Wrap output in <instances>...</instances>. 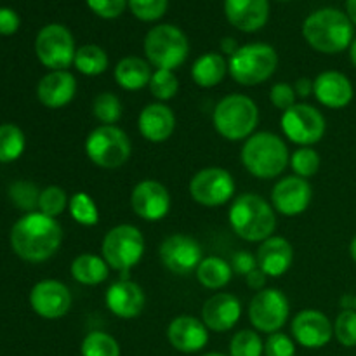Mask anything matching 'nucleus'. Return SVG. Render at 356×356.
Returning <instances> with one entry per match:
<instances>
[{
  "mask_svg": "<svg viewBox=\"0 0 356 356\" xmlns=\"http://www.w3.org/2000/svg\"><path fill=\"white\" fill-rule=\"evenodd\" d=\"M292 339L302 348L318 350L327 346L334 336V327L325 313L305 309L292 318Z\"/></svg>",
  "mask_w": 356,
  "mask_h": 356,
  "instance_id": "2eb2a0df",
  "label": "nucleus"
},
{
  "mask_svg": "<svg viewBox=\"0 0 356 356\" xmlns=\"http://www.w3.org/2000/svg\"><path fill=\"white\" fill-rule=\"evenodd\" d=\"M221 49L229 56H233L236 51H238V47H236V42L233 40V38H225V40L221 42Z\"/></svg>",
  "mask_w": 356,
  "mask_h": 356,
  "instance_id": "3c124183",
  "label": "nucleus"
},
{
  "mask_svg": "<svg viewBox=\"0 0 356 356\" xmlns=\"http://www.w3.org/2000/svg\"><path fill=\"white\" fill-rule=\"evenodd\" d=\"M350 254L351 257H353V261L356 263V236L353 240H351V245H350Z\"/></svg>",
  "mask_w": 356,
  "mask_h": 356,
  "instance_id": "5fc2aeb1",
  "label": "nucleus"
},
{
  "mask_svg": "<svg viewBox=\"0 0 356 356\" xmlns=\"http://www.w3.org/2000/svg\"><path fill=\"white\" fill-rule=\"evenodd\" d=\"M225 13L236 30L252 33L266 24L270 3L268 0H225Z\"/></svg>",
  "mask_w": 356,
  "mask_h": 356,
  "instance_id": "5701e85b",
  "label": "nucleus"
},
{
  "mask_svg": "<svg viewBox=\"0 0 356 356\" xmlns=\"http://www.w3.org/2000/svg\"><path fill=\"white\" fill-rule=\"evenodd\" d=\"M75 68L80 73L87 76H97L108 70V54L99 47V45L87 44L76 49L75 61H73Z\"/></svg>",
  "mask_w": 356,
  "mask_h": 356,
  "instance_id": "7c9ffc66",
  "label": "nucleus"
},
{
  "mask_svg": "<svg viewBox=\"0 0 356 356\" xmlns=\"http://www.w3.org/2000/svg\"><path fill=\"white\" fill-rule=\"evenodd\" d=\"M232 268L235 270V273L247 277L250 271H254L259 266H257V259L252 256V254L245 252V250H240V252H236L235 256H233Z\"/></svg>",
  "mask_w": 356,
  "mask_h": 356,
  "instance_id": "49530a36",
  "label": "nucleus"
},
{
  "mask_svg": "<svg viewBox=\"0 0 356 356\" xmlns=\"http://www.w3.org/2000/svg\"><path fill=\"white\" fill-rule=\"evenodd\" d=\"M68 211L73 221L82 226H96L99 221V211H97L96 202L86 191H79L70 197Z\"/></svg>",
  "mask_w": 356,
  "mask_h": 356,
  "instance_id": "473e14b6",
  "label": "nucleus"
},
{
  "mask_svg": "<svg viewBox=\"0 0 356 356\" xmlns=\"http://www.w3.org/2000/svg\"><path fill=\"white\" fill-rule=\"evenodd\" d=\"M325 118L312 104L296 103L282 115V131L299 146H313L325 134Z\"/></svg>",
  "mask_w": 356,
  "mask_h": 356,
  "instance_id": "9b49d317",
  "label": "nucleus"
},
{
  "mask_svg": "<svg viewBox=\"0 0 356 356\" xmlns=\"http://www.w3.org/2000/svg\"><path fill=\"white\" fill-rule=\"evenodd\" d=\"M346 10L351 23L356 24V0H346Z\"/></svg>",
  "mask_w": 356,
  "mask_h": 356,
  "instance_id": "603ef678",
  "label": "nucleus"
},
{
  "mask_svg": "<svg viewBox=\"0 0 356 356\" xmlns=\"http://www.w3.org/2000/svg\"><path fill=\"white\" fill-rule=\"evenodd\" d=\"M92 115L103 125H113L122 117V103L113 92H101L92 103Z\"/></svg>",
  "mask_w": 356,
  "mask_h": 356,
  "instance_id": "f704fd0d",
  "label": "nucleus"
},
{
  "mask_svg": "<svg viewBox=\"0 0 356 356\" xmlns=\"http://www.w3.org/2000/svg\"><path fill=\"white\" fill-rule=\"evenodd\" d=\"M296 96L301 97H308L313 94V80L309 79H299L294 86Z\"/></svg>",
  "mask_w": 356,
  "mask_h": 356,
  "instance_id": "8fccbe9b",
  "label": "nucleus"
},
{
  "mask_svg": "<svg viewBox=\"0 0 356 356\" xmlns=\"http://www.w3.org/2000/svg\"><path fill=\"white\" fill-rule=\"evenodd\" d=\"M355 309H356V298H355Z\"/></svg>",
  "mask_w": 356,
  "mask_h": 356,
  "instance_id": "4d7b16f0",
  "label": "nucleus"
},
{
  "mask_svg": "<svg viewBox=\"0 0 356 356\" xmlns=\"http://www.w3.org/2000/svg\"><path fill=\"white\" fill-rule=\"evenodd\" d=\"M228 73V63L218 52H207L202 54L191 68V79L198 87L211 89L219 86Z\"/></svg>",
  "mask_w": 356,
  "mask_h": 356,
  "instance_id": "cd10ccee",
  "label": "nucleus"
},
{
  "mask_svg": "<svg viewBox=\"0 0 356 356\" xmlns=\"http://www.w3.org/2000/svg\"><path fill=\"white\" fill-rule=\"evenodd\" d=\"M291 167L299 177H312L320 170V155L312 146H301L291 155Z\"/></svg>",
  "mask_w": 356,
  "mask_h": 356,
  "instance_id": "4c0bfd02",
  "label": "nucleus"
},
{
  "mask_svg": "<svg viewBox=\"0 0 356 356\" xmlns=\"http://www.w3.org/2000/svg\"><path fill=\"white\" fill-rule=\"evenodd\" d=\"M264 355L266 356H296L294 339L284 332L270 334L264 343Z\"/></svg>",
  "mask_w": 356,
  "mask_h": 356,
  "instance_id": "37998d69",
  "label": "nucleus"
},
{
  "mask_svg": "<svg viewBox=\"0 0 356 356\" xmlns=\"http://www.w3.org/2000/svg\"><path fill=\"white\" fill-rule=\"evenodd\" d=\"M245 282L250 289H254V291L259 292V291H263L264 284H266V275H264V271L261 270V268H256V270L250 271V273L247 275Z\"/></svg>",
  "mask_w": 356,
  "mask_h": 356,
  "instance_id": "09e8293b",
  "label": "nucleus"
},
{
  "mask_svg": "<svg viewBox=\"0 0 356 356\" xmlns=\"http://www.w3.org/2000/svg\"><path fill=\"white\" fill-rule=\"evenodd\" d=\"M302 35L315 51L337 54L353 42V23L348 14L337 9H320L306 17Z\"/></svg>",
  "mask_w": 356,
  "mask_h": 356,
  "instance_id": "7ed1b4c3",
  "label": "nucleus"
},
{
  "mask_svg": "<svg viewBox=\"0 0 356 356\" xmlns=\"http://www.w3.org/2000/svg\"><path fill=\"white\" fill-rule=\"evenodd\" d=\"M282 2H287V0H282Z\"/></svg>",
  "mask_w": 356,
  "mask_h": 356,
  "instance_id": "13d9d810",
  "label": "nucleus"
},
{
  "mask_svg": "<svg viewBox=\"0 0 356 356\" xmlns=\"http://www.w3.org/2000/svg\"><path fill=\"white\" fill-rule=\"evenodd\" d=\"M148 87L156 99L169 101L179 90V82H177L176 73L170 72V70H156V72H153Z\"/></svg>",
  "mask_w": 356,
  "mask_h": 356,
  "instance_id": "58836bf2",
  "label": "nucleus"
},
{
  "mask_svg": "<svg viewBox=\"0 0 356 356\" xmlns=\"http://www.w3.org/2000/svg\"><path fill=\"white\" fill-rule=\"evenodd\" d=\"M229 225L233 232L245 242H264L277 229L273 205L256 193H243L229 207Z\"/></svg>",
  "mask_w": 356,
  "mask_h": 356,
  "instance_id": "f03ea898",
  "label": "nucleus"
},
{
  "mask_svg": "<svg viewBox=\"0 0 356 356\" xmlns=\"http://www.w3.org/2000/svg\"><path fill=\"white\" fill-rule=\"evenodd\" d=\"M202 356H226V355H221V353H207V355H202Z\"/></svg>",
  "mask_w": 356,
  "mask_h": 356,
  "instance_id": "6e6d98bb",
  "label": "nucleus"
},
{
  "mask_svg": "<svg viewBox=\"0 0 356 356\" xmlns=\"http://www.w3.org/2000/svg\"><path fill=\"white\" fill-rule=\"evenodd\" d=\"M138 127L146 141L163 143L172 136L174 129H176V117L167 104H146L139 113Z\"/></svg>",
  "mask_w": 356,
  "mask_h": 356,
  "instance_id": "b1692460",
  "label": "nucleus"
},
{
  "mask_svg": "<svg viewBox=\"0 0 356 356\" xmlns=\"http://www.w3.org/2000/svg\"><path fill=\"white\" fill-rule=\"evenodd\" d=\"M257 266L264 271L266 277L278 278L289 271L294 259V249L291 242L284 236H270L261 242L256 254Z\"/></svg>",
  "mask_w": 356,
  "mask_h": 356,
  "instance_id": "393cba45",
  "label": "nucleus"
},
{
  "mask_svg": "<svg viewBox=\"0 0 356 356\" xmlns=\"http://www.w3.org/2000/svg\"><path fill=\"white\" fill-rule=\"evenodd\" d=\"M68 202L70 198L63 188L49 186L40 191V198H38V209L40 211L38 212L56 219L59 214L65 212V209L68 207Z\"/></svg>",
  "mask_w": 356,
  "mask_h": 356,
  "instance_id": "e433bc0d",
  "label": "nucleus"
},
{
  "mask_svg": "<svg viewBox=\"0 0 356 356\" xmlns=\"http://www.w3.org/2000/svg\"><path fill=\"white\" fill-rule=\"evenodd\" d=\"M207 327L202 320L191 315L176 316L167 327V339L179 353H198L209 343Z\"/></svg>",
  "mask_w": 356,
  "mask_h": 356,
  "instance_id": "6ab92c4d",
  "label": "nucleus"
},
{
  "mask_svg": "<svg viewBox=\"0 0 356 356\" xmlns=\"http://www.w3.org/2000/svg\"><path fill=\"white\" fill-rule=\"evenodd\" d=\"M152 75L149 63L138 56H127L115 66V80L125 90H138L149 86Z\"/></svg>",
  "mask_w": 356,
  "mask_h": 356,
  "instance_id": "bb28decb",
  "label": "nucleus"
},
{
  "mask_svg": "<svg viewBox=\"0 0 356 356\" xmlns=\"http://www.w3.org/2000/svg\"><path fill=\"white\" fill-rule=\"evenodd\" d=\"M104 301H106V308L115 316L131 320L141 315L146 298L138 284L131 280H118L110 285L106 296H104Z\"/></svg>",
  "mask_w": 356,
  "mask_h": 356,
  "instance_id": "412c9836",
  "label": "nucleus"
},
{
  "mask_svg": "<svg viewBox=\"0 0 356 356\" xmlns=\"http://www.w3.org/2000/svg\"><path fill=\"white\" fill-rule=\"evenodd\" d=\"M63 242V229L54 218L42 212H28L13 226L10 245L28 263H42L58 252Z\"/></svg>",
  "mask_w": 356,
  "mask_h": 356,
  "instance_id": "f257e3e1",
  "label": "nucleus"
},
{
  "mask_svg": "<svg viewBox=\"0 0 356 356\" xmlns=\"http://www.w3.org/2000/svg\"><path fill=\"white\" fill-rule=\"evenodd\" d=\"M35 52L45 68L59 72L75 61V40L68 28L63 24H47L38 31Z\"/></svg>",
  "mask_w": 356,
  "mask_h": 356,
  "instance_id": "9d476101",
  "label": "nucleus"
},
{
  "mask_svg": "<svg viewBox=\"0 0 356 356\" xmlns=\"http://www.w3.org/2000/svg\"><path fill=\"white\" fill-rule=\"evenodd\" d=\"M80 353L82 356H120V346L113 336L94 330L83 337Z\"/></svg>",
  "mask_w": 356,
  "mask_h": 356,
  "instance_id": "72a5a7b5",
  "label": "nucleus"
},
{
  "mask_svg": "<svg viewBox=\"0 0 356 356\" xmlns=\"http://www.w3.org/2000/svg\"><path fill=\"white\" fill-rule=\"evenodd\" d=\"M190 44L183 31L174 24H159L145 38V54L156 70L179 68L188 58Z\"/></svg>",
  "mask_w": 356,
  "mask_h": 356,
  "instance_id": "6e6552de",
  "label": "nucleus"
},
{
  "mask_svg": "<svg viewBox=\"0 0 356 356\" xmlns=\"http://www.w3.org/2000/svg\"><path fill=\"white\" fill-rule=\"evenodd\" d=\"M19 28V16L13 9H0V35H13Z\"/></svg>",
  "mask_w": 356,
  "mask_h": 356,
  "instance_id": "de8ad7c7",
  "label": "nucleus"
},
{
  "mask_svg": "<svg viewBox=\"0 0 356 356\" xmlns=\"http://www.w3.org/2000/svg\"><path fill=\"white\" fill-rule=\"evenodd\" d=\"M212 122L222 138L228 141H243L252 136L259 122V108L243 94H228L216 104Z\"/></svg>",
  "mask_w": 356,
  "mask_h": 356,
  "instance_id": "39448f33",
  "label": "nucleus"
},
{
  "mask_svg": "<svg viewBox=\"0 0 356 356\" xmlns=\"http://www.w3.org/2000/svg\"><path fill=\"white\" fill-rule=\"evenodd\" d=\"M103 259L108 266L124 275L122 280H127V275L145 254V238L143 233L132 225H118L104 235L101 245Z\"/></svg>",
  "mask_w": 356,
  "mask_h": 356,
  "instance_id": "0eeeda50",
  "label": "nucleus"
},
{
  "mask_svg": "<svg viewBox=\"0 0 356 356\" xmlns=\"http://www.w3.org/2000/svg\"><path fill=\"white\" fill-rule=\"evenodd\" d=\"M76 94V80L66 70L51 72L42 76L37 86V96L44 106L63 108L75 97Z\"/></svg>",
  "mask_w": 356,
  "mask_h": 356,
  "instance_id": "a878e982",
  "label": "nucleus"
},
{
  "mask_svg": "<svg viewBox=\"0 0 356 356\" xmlns=\"http://www.w3.org/2000/svg\"><path fill=\"white\" fill-rule=\"evenodd\" d=\"M30 305L42 318L58 320L63 318L72 308V294L61 282L42 280L31 289Z\"/></svg>",
  "mask_w": 356,
  "mask_h": 356,
  "instance_id": "dca6fc26",
  "label": "nucleus"
},
{
  "mask_svg": "<svg viewBox=\"0 0 356 356\" xmlns=\"http://www.w3.org/2000/svg\"><path fill=\"white\" fill-rule=\"evenodd\" d=\"M195 275H197V280L205 289L218 291V289L226 287L229 284V280L233 277V268L228 261L221 259V257L209 256L202 259Z\"/></svg>",
  "mask_w": 356,
  "mask_h": 356,
  "instance_id": "c756f323",
  "label": "nucleus"
},
{
  "mask_svg": "<svg viewBox=\"0 0 356 356\" xmlns=\"http://www.w3.org/2000/svg\"><path fill=\"white\" fill-rule=\"evenodd\" d=\"M278 66V54L268 44H247L229 56L228 72L240 86H259L271 79Z\"/></svg>",
  "mask_w": 356,
  "mask_h": 356,
  "instance_id": "423d86ee",
  "label": "nucleus"
},
{
  "mask_svg": "<svg viewBox=\"0 0 356 356\" xmlns=\"http://www.w3.org/2000/svg\"><path fill=\"white\" fill-rule=\"evenodd\" d=\"M24 134L17 125H0V162H14L24 152Z\"/></svg>",
  "mask_w": 356,
  "mask_h": 356,
  "instance_id": "2f4dec72",
  "label": "nucleus"
},
{
  "mask_svg": "<svg viewBox=\"0 0 356 356\" xmlns=\"http://www.w3.org/2000/svg\"><path fill=\"white\" fill-rule=\"evenodd\" d=\"M127 3L129 0H87L90 10L104 19H115L120 16Z\"/></svg>",
  "mask_w": 356,
  "mask_h": 356,
  "instance_id": "c03bdc74",
  "label": "nucleus"
},
{
  "mask_svg": "<svg viewBox=\"0 0 356 356\" xmlns=\"http://www.w3.org/2000/svg\"><path fill=\"white\" fill-rule=\"evenodd\" d=\"M169 0H129L132 14L141 21H156L165 14Z\"/></svg>",
  "mask_w": 356,
  "mask_h": 356,
  "instance_id": "79ce46f5",
  "label": "nucleus"
},
{
  "mask_svg": "<svg viewBox=\"0 0 356 356\" xmlns=\"http://www.w3.org/2000/svg\"><path fill=\"white\" fill-rule=\"evenodd\" d=\"M350 58H351V63L356 66V38H353V42H351L350 45Z\"/></svg>",
  "mask_w": 356,
  "mask_h": 356,
  "instance_id": "864d4df0",
  "label": "nucleus"
},
{
  "mask_svg": "<svg viewBox=\"0 0 356 356\" xmlns=\"http://www.w3.org/2000/svg\"><path fill=\"white\" fill-rule=\"evenodd\" d=\"M334 336L343 346H356V309H344L334 323Z\"/></svg>",
  "mask_w": 356,
  "mask_h": 356,
  "instance_id": "a19ab883",
  "label": "nucleus"
},
{
  "mask_svg": "<svg viewBox=\"0 0 356 356\" xmlns=\"http://www.w3.org/2000/svg\"><path fill=\"white\" fill-rule=\"evenodd\" d=\"M312 197V184L305 177L287 176L271 190V205L284 216H299L309 207Z\"/></svg>",
  "mask_w": 356,
  "mask_h": 356,
  "instance_id": "a211bd4d",
  "label": "nucleus"
},
{
  "mask_svg": "<svg viewBox=\"0 0 356 356\" xmlns=\"http://www.w3.org/2000/svg\"><path fill=\"white\" fill-rule=\"evenodd\" d=\"M235 179L221 167H207L191 177L190 195L204 207H219L229 202L235 195Z\"/></svg>",
  "mask_w": 356,
  "mask_h": 356,
  "instance_id": "ddd939ff",
  "label": "nucleus"
},
{
  "mask_svg": "<svg viewBox=\"0 0 356 356\" xmlns=\"http://www.w3.org/2000/svg\"><path fill=\"white\" fill-rule=\"evenodd\" d=\"M296 90L289 83H275L270 90V101L275 108L282 111H287L296 104Z\"/></svg>",
  "mask_w": 356,
  "mask_h": 356,
  "instance_id": "a18cd8bd",
  "label": "nucleus"
},
{
  "mask_svg": "<svg viewBox=\"0 0 356 356\" xmlns=\"http://www.w3.org/2000/svg\"><path fill=\"white\" fill-rule=\"evenodd\" d=\"M242 305L238 298L228 292H219L205 301L202 308V322L212 332H228L238 323Z\"/></svg>",
  "mask_w": 356,
  "mask_h": 356,
  "instance_id": "aec40b11",
  "label": "nucleus"
},
{
  "mask_svg": "<svg viewBox=\"0 0 356 356\" xmlns=\"http://www.w3.org/2000/svg\"><path fill=\"white\" fill-rule=\"evenodd\" d=\"M263 353V339L254 330H240L229 341V356H261Z\"/></svg>",
  "mask_w": 356,
  "mask_h": 356,
  "instance_id": "c9c22d12",
  "label": "nucleus"
},
{
  "mask_svg": "<svg viewBox=\"0 0 356 356\" xmlns=\"http://www.w3.org/2000/svg\"><path fill=\"white\" fill-rule=\"evenodd\" d=\"M291 305L287 296L278 289H263L249 305V318L254 329L264 334L280 332L287 323Z\"/></svg>",
  "mask_w": 356,
  "mask_h": 356,
  "instance_id": "f8f14e48",
  "label": "nucleus"
},
{
  "mask_svg": "<svg viewBox=\"0 0 356 356\" xmlns=\"http://www.w3.org/2000/svg\"><path fill=\"white\" fill-rule=\"evenodd\" d=\"M240 159L247 172L259 179L280 176L291 162L287 145L273 132H256L245 139Z\"/></svg>",
  "mask_w": 356,
  "mask_h": 356,
  "instance_id": "20e7f679",
  "label": "nucleus"
},
{
  "mask_svg": "<svg viewBox=\"0 0 356 356\" xmlns=\"http://www.w3.org/2000/svg\"><path fill=\"white\" fill-rule=\"evenodd\" d=\"M132 152L129 136L117 125H99L86 139V153L101 169H120Z\"/></svg>",
  "mask_w": 356,
  "mask_h": 356,
  "instance_id": "1a4fd4ad",
  "label": "nucleus"
},
{
  "mask_svg": "<svg viewBox=\"0 0 356 356\" xmlns=\"http://www.w3.org/2000/svg\"><path fill=\"white\" fill-rule=\"evenodd\" d=\"M72 277L82 285H99L103 284L110 273V266L106 261L94 254H82L75 257L72 263Z\"/></svg>",
  "mask_w": 356,
  "mask_h": 356,
  "instance_id": "c85d7f7f",
  "label": "nucleus"
},
{
  "mask_svg": "<svg viewBox=\"0 0 356 356\" xmlns=\"http://www.w3.org/2000/svg\"><path fill=\"white\" fill-rule=\"evenodd\" d=\"M9 197L17 209L33 212V209L38 207L40 191L37 190L35 184L26 183V181H17V183H14L13 186H10Z\"/></svg>",
  "mask_w": 356,
  "mask_h": 356,
  "instance_id": "ea45409f",
  "label": "nucleus"
},
{
  "mask_svg": "<svg viewBox=\"0 0 356 356\" xmlns=\"http://www.w3.org/2000/svg\"><path fill=\"white\" fill-rule=\"evenodd\" d=\"M132 211L145 221H160L169 214L170 195L162 183L155 179H145L138 183L131 195Z\"/></svg>",
  "mask_w": 356,
  "mask_h": 356,
  "instance_id": "f3484780",
  "label": "nucleus"
},
{
  "mask_svg": "<svg viewBox=\"0 0 356 356\" xmlns=\"http://www.w3.org/2000/svg\"><path fill=\"white\" fill-rule=\"evenodd\" d=\"M353 86L341 72H323L313 80V96L320 104L332 110L348 106L353 99Z\"/></svg>",
  "mask_w": 356,
  "mask_h": 356,
  "instance_id": "4be33fe9",
  "label": "nucleus"
},
{
  "mask_svg": "<svg viewBox=\"0 0 356 356\" xmlns=\"http://www.w3.org/2000/svg\"><path fill=\"white\" fill-rule=\"evenodd\" d=\"M160 261L163 266L174 275L186 277V275L197 271L198 264L204 259L200 243L191 236L176 233L170 235L160 243L159 249Z\"/></svg>",
  "mask_w": 356,
  "mask_h": 356,
  "instance_id": "4468645a",
  "label": "nucleus"
}]
</instances>
